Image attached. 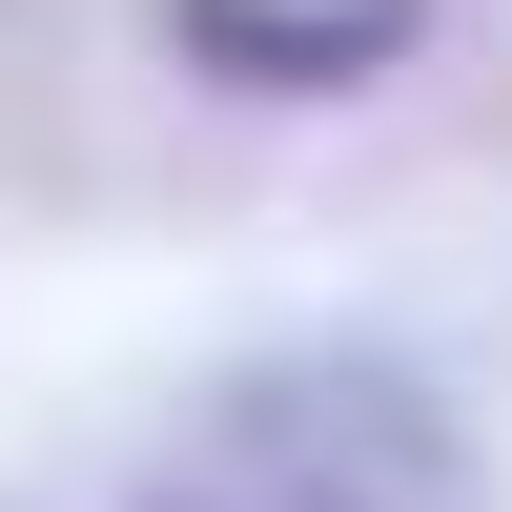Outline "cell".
<instances>
[{"mask_svg":"<svg viewBox=\"0 0 512 512\" xmlns=\"http://www.w3.org/2000/svg\"><path fill=\"white\" fill-rule=\"evenodd\" d=\"M123 512H226V492H205V472H164V492H123Z\"/></svg>","mask_w":512,"mask_h":512,"instance_id":"obj_3","label":"cell"},{"mask_svg":"<svg viewBox=\"0 0 512 512\" xmlns=\"http://www.w3.org/2000/svg\"><path fill=\"white\" fill-rule=\"evenodd\" d=\"M164 41L205 103H349L431 41V0H164Z\"/></svg>","mask_w":512,"mask_h":512,"instance_id":"obj_2","label":"cell"},{"mask_svg":"<svg viewBox=\"0 0 512 512\" xmlns=\"http://www.w3.org/2000/svg\"><path fill=\"white\" fill-rule=\"evenodd\" d=\"M205 492L226 512H472V410L369 328L205 369Z\"/></svg>","mask_w":512,"mask_h":512,"instance_id":"obj_1","label":"cell"}]
</instances>
